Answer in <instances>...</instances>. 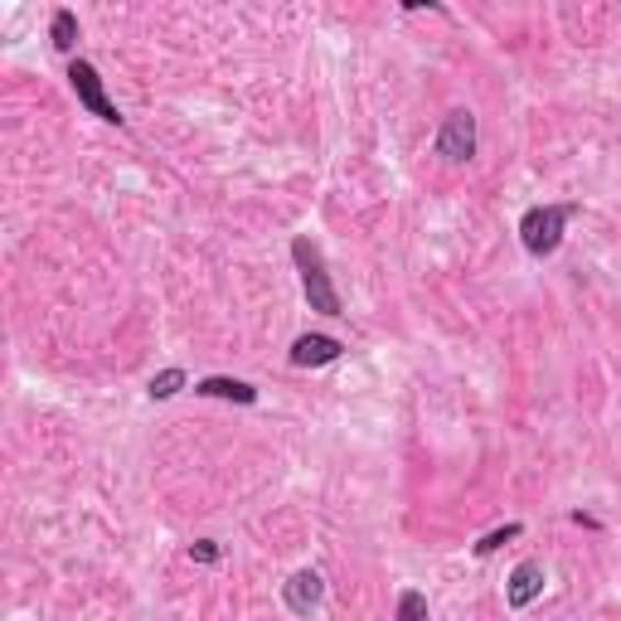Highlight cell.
<instances>
[{"instance_id": "1", "label": "cell", "mask_w": 621, "mask_h": 621, "mask_svg": "<svg viewBox=\"0 0 621 621\" xmlns=\"http://www.w3.org/2000/svg\"><path fill=\"white\" fill-rule=\"evenodd\" d=\"M291 263H297V277H301V297H307L311 311L321 315H345V297L340 287L331 282V267H325V253L311 233H297L291 239Z\"/></svg>"}, {"instance_id": "2", "label": "cell", "mask_w": 621, "mask_h": 621, "mask_svg": "<svg viewBox=\"0 0 621 621\" xmlns=\"http://www.w3.org/2000/svg\"><path fill=\"white\" fill-rule=\"evenodd\" d=\"M583 214L578 199H558V204H530L520 214V243L530 257H554L564 248V233L568 224Z\"/></svg>"}, {"instance_id": "3", "label": "cell", "mask_w": 621, "mask_h": 621, "mask_svg": "<svg viewBox=\"0 0 621 621\" xmlns=\"http://www.w3.org/2000/svg\"><path fill=\"white\" fill-rule=\"evenodd\" d=\"M68 88H74L78 108H84L88 117H98V122H108V126H126L122 108L108 98V84H102V74L88 64V58H68Z\"/></svg>"}, {"instance_id": "4", "label": "cell", "mask_w": 621, "mask_h": 621, "mask_svg": "<svg viewBox=\"0 0 621 621\" xmlns=\"http://www.w3.org/2000/svg\"><path fill=\"white\" fill-rule=\"evenodd\" d=\"M432 156L447 160V166H472L476 156V112L472 108H452L437 122V136H432Z\"/></svg>"}, {"instance_id": "5", "label": "cell", "mask_w": 621, "mask_h": 621, "mask_svg": "<svg viewBox=\"0 0 621 621\" xmlns=\"http://www.w3.org/2000/svg\"><path fill=\"white\" fill-rule=\"evenodd\" d=\"M544 583H548L544 558H520L506 578V607L510 612H530L539 597H544Z\"/></svg>"}, {"instance_id": "6", "label": "cell", "mask_w": 621, "mask_h": 621, "mask_svg": "<svg viewBox=\"0 0 621 621\" xmlns=\"http://www.w3.org/2000/svg\"><path fill=\"white\" fill-rule=\"evenodd\" d=\"M321 602H325V578L315 568H297L291 578L282 583V607L291 617H301V621H311L315 612H321Z\"/></svg>"}, {"instance_id": "7", "label": "cell", "mask_w": 621, "mask_h": 621, "mask_svg": "<svg viewBox=\"0 0 621 621\" xmlns=\"http://www.w3.org/2000/svg\"><path fill=\"white\" fill-rule=\"evenodd\" d=\"M340 355H345V340H340V335H325V331L297 335V340H291V350H287L291 369H325V365H335Z\"/></svg>"}, {"instance_id": "8", "label": "cell", "mask_w": 621, "mask_h": 621, "mask_svg": "<svg viewBox=\"0 0 621 621\" xmlns=\"http://www.w3.org/2000/svg\"><path fill=\"white\" fill-rule=\"evenodd\" d=\"M195 393L199 398H224V403H239V408H253L257 393L248 379H229V374H209V379H195Z\"/></svg>"}, {"instance_id": "9", "label": "cell", "mask_w": 621, "mask_h": 621, "mask_svg": "<svg viewBox=\"0 0 621 621\" xmlns=\"http://www.w3.org/2000/svg\"><path fill=\"white\" fill-rule=\"evenodd\" d=\"M49 44H54L58 54H74V44H78V15L68 5H58L54 15H49Z\"/></svg>"}, {"instance_id": "10", "label": "cell", "mask_w": 621, "mask_h": 621, "mask_svg": "<svg viewBox=\"0 0 621 621\" xmlns=\"http://www.w3.org/2000/svg\"><path fill=\"white\" fill-rule=\"evenodd\" d=\"M180 389H190V374L170 365V369L151 374V384H146V398H151V403H170V398L180 393Z\"/></svg>"}, {"instance_id": "11", "label": "cell", "mask_w": 621, "mask_h": 621, "mask_svg": "<svg viewBox=\"0 0 621 621\" xmlns=\"http://www.w3.org/2000/svg\"><path fill=\"white\" fill-rule=\"evenodd\" d=\"M520 534H524V524H520V520H510V524H500V530L480 534L476 544H472V554H476V558H490V554H500V548H506L510 539H520Z\"/></svg>"}, {"instance_id": "12", "label": "cell", "mask_w": 621, "mask_h": 621, "mask_svg": "<svg viewBox=\"0 0 621 621\" xmlns=\"http://www.w3.org/2000/svg\"><path fill=\"white\" fill-rule=\"evenodd\" d=\"M428 592L423 588H403L398 592V607H393V621H428Z\"/></svg>"}, {"instance_id": "13", "label": "cell", "mask_w": 621, "mask_h": 621, "mask_svg": "<svg viewBox=\"0 0 621 621\" xmlns=\"http://www.w3.org/2000/svg\"><path fill=\"white\" fill-rule=\"evenodd\" d=\"M219 558H224V548L214 539H195L190 544V564H219Z\"/></svg>"}, {"instance_id": "14", "label": "cell", "mask_w": 621, "mask_h": 621, "mask_svg": "<svg viewBox=\"0 0 621 621\" xmlns=\"http://www.w3.org/2000/svg\"><path fill=\"white\" fill-rule=\"evenodd\" d=\"M568 520H573V524H578V530H592V534H597V530H602V520H597V514H588V510H573V514H568Z\"/></svg>"}]
</instances>
